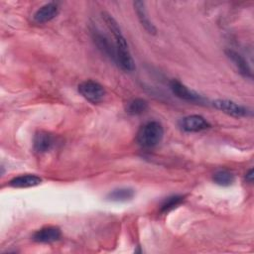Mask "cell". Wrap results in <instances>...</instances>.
<instances>
[{"label":"cell","mask_w":254,"mask_h":254,"mask_svg":"<svg viewBox=\"0 0 254 254\" xmlns=\"http://www.w3.org/2000/svg\"><path fill=\"white\" fill-rule=\"evenodd\" d=\"M78 92L89 102L99 103L105 97L104 87L97 81L88 79L78 84Z\"/></svg>","instance_id":"cell-3"},{"label":"cell","mask_w":254,"mask_h":254,"mask_svg":"<svg viewBox=\"0 0 254 254\" xmlns=\"http://www.w3.org/2000/svg\"><path fill=\"white\" fill-rule=\"evenodd\" d=\"M253 178H254L253 169H250V170L248 171V173L246 174V176H245V180H246V182H248V183H252V182H253Z\"/></svg>","instance_id":"cell-18"},{"label":"cell","mask_w":254,"mask_h":254,"mask_svg":"<svg viewBox=\"0 0 254 254\" xmlns=\"http://www.w3.org/2000/svg\"><path fill=\"white\" fill-rule=\"evenodd\" d=\"M213 105L220 111L234 117H244L251 114V111L245 106L227 99H216L213 101Z\"/></svg>","instance_id":"cell-4"},{"label":"cell","mask_w":254,"mask_h":254,"mask_svg":"<svg viewBox=\"0 0 254 254\" xmlns=\"http://www.w3.org/2000/svg\"><path fill=\"white\" fill-rule=\"evenodd\" d=\"M213 182L222 187H228L234 182V176L232 173L226 170H219L213 174Z\"/></svg>","instance_id":"cell-16"},{"label":"cell","mask_w":254,"mask_h":254,"mask_svg":"<svg viewBox=\"0 0 254 254\" xmlns=\"http://www.w3.org/2000/svg\"><path fill=\"white\" fill-rule=\"evenodd\" d=\"M225 54L227 56V58L233 63V64L235 65V67L237 68L238 72L246 77V78H252V69L250 67V65L248 64L247 61L240 55L238 54L237 52L233 51V50H226L225 51Z\"/></svg>","instance_id":"cell-9"},{"label":"cell","mask_w":254,"mask_h":254,"mask_svg":"<svg viewBox=\"0 0 254 254\" xmlns=\"http://www.w3.org/2000/svg\"><path fill=\"white\" fill-rule=\"evenodd\" d=\"M163 136L164 129L161 123L157 121H150L139 129L136 140L143 148H153L162 141Z\"/></svg>","instance_id":"cell-2"},{"label":"cell","mask_w":254,"mask_h":254,"mask_svg":"<svg viewBox=\"0 0 254 254\" xmlns=\"http://www.w3.org/2000/svg\"><path fill=\"white\" fill-rule=\"evenodd\" d=\"M181 128L186 132H199L210 127L209 123L200 115H189L181 120Z\"/></svg>","instance_id":"cell-6"},{"label":"cell","mask_w":254,"mask_h":254,"mask_svg":"<svg viewBox=\"0 0 254 254\" xmlns=\"http://www.w3.org/2000/svg\"><path fill=\"white\" fill-rule=\"evenodd\" d=\"M59 14V6L55 2L47 3L39 8L34 14V20L37 23H46L54 18H56Z\"/></svg>","instance_id":"cell-11"},{"label":"cell","mask_w":254,"mask_h":254,"mask_svg":"<svg viewBox=\"0 0 254 254\" xmlns=\"http://www.w3.org/2000/svg\"><path fill=\"white\" fill-rule=\"evenodd\" d=\"M61 229L57 226H45L33 234V240L39 243H52L61 238Z\"/></svg>","instance_id":"cell-8"},{"label":"cell","mask_w":254,"mask_h":254,"mask_svg":"<svg viewBox=\"0 0 254 254\" xmlns=\"http://www.w3.org/2000/svg\"><path fill=\"white\" fill-rule=\"evenodd\" d=\"M134 194H135L134 190L130 188H120L110 191L107 194L106 198L114 202H125L128 200H131L134 197Z\"/></svg>","instance_id":"cell-14"},{"label":"cell","mask_w":254,"mask_h":254,"mask_svg":"<svg viewBox=\"0 0 254 254\" xmlns=\"http://www.w3.org/2000/svg\"><path fill=\"white\" fill-rule=\"evenodd\" d=\"M54 136L47 131H38L33 139V147L37 153H46L54 146Z\"/></svg>","instance_id":"cell-7"},{"label":"cell","mask_w":254,"mask_h":254,"mask_svg":"<svg viewBox=\"0 0 254 254\" xmlns=\"http://www.w3.org/2000/svg\"><path fill=\"white\" fill-rule=\"evenodd\" d=\"M170 88L172 92L179 98L189 101V102H201L202 97L194 92L193 90L187 87L185 84H183L181 81L177 79H173L170 82Z\"/></svg>","instance_id":"cell-5"},{"label":"cell","mask_w":254,"mask_h":254,"mask_svg":"<svg viewBox=\"0 0 254 254\" xmlns=\"http://www.w3.org/2000/svg\"><path fill=\"white\" fill-rule=\"evenodd\" d=\"M133 4H134V8H135L137 17H138L141 25L143 26V28L149 34L155 35L156 34V28L152 24V22L150 21L148 15H147L146 7H145V2H143V1H135Z\"/></svg>","instance_id":"cell-12"},{"label":"cell","mask_w":254,"mask_h":254,"mask_svg":"<svg viewBox=\"0 0 254 254\" xmlns=\"http://www.w3.org/2000/svg\"><path fill=\"white\" fill-rule=\"evenodd\" d=\"M102 19L105 22L107 28L113 35L115 39V48H116V62L115 64H118L122 69L126 71H132L135 68L134 61L131 57V54L128 49V45L126 43L125 38L121 33V29L117 24L116 20L108 13L102 12L101 13Z\"/></svg>","instance_id":"cell-1"},{"label":"cell","mask_w":254,"mask_h":254,"mask_svg":"<svg viewBox=\"0 0 254 254\" xmlns=\"http://www.w3.org/2000/svg\"><path fill=\"white\" fill-rule=\"evenodd\" d=\"M42 183V179L36 175H22L13 178L9 182V186L17 189L36 187Z\"/></svg>","instance_id":"cell-13"},{"label":"cell","mask_w":254,"mask_h":254,"mask_svg":"<svg viewBox=\"0 0 254 254\" xmlns=\"http://www.w3.org/2000/svg\"><path fill=\"white\" fill-rule=\"evenodd\" d=\"M92 36H93L94 43L96 44L98 49L103 54H105L107 57H109L115 63L116 62V48H115V44L110 43V41L104 35L99 33L98 31H93L92 32Z\"/></svg>","instance_id":"cell-10"},{"label":"cell","mask_w":254,"mask_h":254,"mask_svg":"<svg viewBox=\"0 0 254 254\" xmlns=\"http://www.w3.org/2000/svg\"><path fill=\"white\" fill-rule=\"evenodd\" d=\"M148 109V102L142 98L132 99L127 103L126 112L132 115H140Z\"/></svg>","instance_id":"cell-15"},{"label":"cell","mask_w":254,"mask_h":254,"mask_svg":"<svg viewBox=\"0 0 254 254\" xmlns=\"http://www.w3.org/2000/svg\"><path fill=\"white\" fill-rule=\"evenodd\" d=\"M183 200H184V196H182V195H172V196H169L161 204L160 211L163 212V213L169 212L172 209H174L175 207H177Z\"/></svg>","instance_id":"cell-17"}]
</instances>
